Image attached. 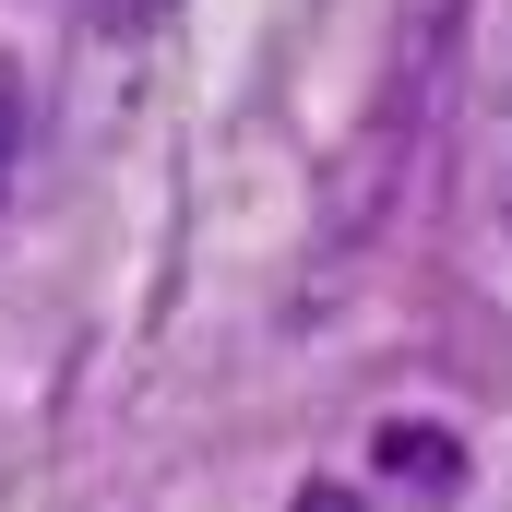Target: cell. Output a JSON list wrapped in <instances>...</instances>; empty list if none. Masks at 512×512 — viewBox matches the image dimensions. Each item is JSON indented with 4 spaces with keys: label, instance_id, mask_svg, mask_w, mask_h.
I'll use <instances>...</instances> for the list:
<instances>
[{
    "label": "cell",
    "instance_id": "cell-1",
    "mask_svg": "<svg viewBox=\"0 0 512 512\" xmlns=\"http://www.w3.org/2000/svg\"><path fill=\"white\" fill-rule=\"evenodd\" d=\"M489 179H501V227H512V84H501V120H489Z\"/></svg>",
    "mask_w": 512,
    "mask_h": 512
},
{
    "label": "cell",
    "instance_id": "cell-2",
    "mask_svg": "<svg viewBox=\"0 0 512 512\" xmlns=\"http://www.w3.org/2000/svg\"><path fill=\"white\" fill-rule=\"evenodd\" d=\"M12 131H24V108H12V72H0V167H12Z\"/></svg>",
    "mask_w": 512,
    "mask_h": 512
}]
</instances>
